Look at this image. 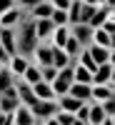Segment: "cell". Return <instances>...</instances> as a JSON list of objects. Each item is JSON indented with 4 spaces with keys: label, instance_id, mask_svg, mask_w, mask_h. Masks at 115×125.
Here are the masks:
<instances>
[{
    "label": "cell",
    "instance_id": "obj_1",
    "mask_svg": "<svg viewBox=\"0 0 115 125\" xmlns=\"http://www.w3.org/2000/svg\"><path fill=\"white\" fill-rule=\"evenodd\" d=\"M15 38H18V55L30 58L33 50L38 48V35H35V20L25 15L20 23L15 25Z\"/></svg>",
    "mask_w": 115,
    "mask_h": 125
},
{
    "label": "cell",
    "instance_id": "obj_2",
    "mask_svg": "<svg viewBox=\"0 0 115 125\" xmlns=\"http://www.w3.org/2000/svg\"><path fill=\"white\" fill-rule=\"evenodd\" d=\"M73 70H75V65H68V68H63L60 73H58V78H55V83H50L53 85V90H55V95L60 98V95H68V90H70V85L75 83V75H73Z\"/></svg>",
    "mask_w": 115,
    "mask_h": 125
},
{
    "label": "cell",
    "instance_id": "obj_3",
    "mask_svg": "<svg viewBox=\"0 0 115 125\" xmlns=\"http://www.w3.org/2000/svg\"><path fill=\"white\" fill-rule=\"evenodd\" d=\"M30 110H33V115L43 123V120H48V118H55L58 110H60V105H58V100H38Z\"/></svg>",
    "mask_w": 115,
    "mask_h": 125
},
{
    "label": "cell",
    "instance_id": "obj_4",
    "mask_svg": "<svg viewBox=\"0 0 115 125\" xmlns=\"http://www.w3.org/2000/svg\"><path fill=\"white\" fill-rule=\"evenodd\" d=\"M30 60L35 62L38 68H45V65H53V45L50 43H38V48L33 50Z\"/></svg>",
    "mask_w": 115,
    "mask_h": 125
},
{
    "label": "cell",
    "instance_id": "obj_5",
    "mask_svg": "<svg viewBox=\"0 0 115 125\" xmlns=\"http://www.w3.org/2000/svg\"><path fill=\"white\" fill-rule=\"evenodd\" d=\"M70 35L75 38L83 48L93 45V28H90L88 23H75V25H70Z\"/></svg>",
    "mask_w": 115,
    "mask_h": 125
},
{
    "label": "cell",
    "instance_id": "obj_6",
    "mask_svg": "<svg viewBox=\"0 0 115 125\" xmlns=\"http://www.w3.org/2000/svg\"><path fill=\"white\" fill-rule=\"evenodd\" d=\"M15 88H18V98H20V103H23V105L33 108L35 103H38L35 93H33V85H30V83H25L23 78H15Z\"/></svg>",
    "mask_w": 115,
    "mask_h": 125
},
{
    "label": "cell",
    "instance_id": "obj_7",
    "mask_svg": "<svg viewBox=\"0 0 115 125\" xmlns=\"http://www.w3.org/2000/svg\"><path fill=\"white\" fill-rule=\"evenodd\" d=\"M0 43H3L5 53L13 58L18 55V38H15V28H0Z\"/></svg>",
    "mask_w": 115,
    "mask_h": 125
},
{
    "label": "cell",
    "instance_id": "obj_8",
    "mask_svg": "<svg viewBox=\"0 0 115 125\" xmlns=\"http://www.w3.org/2000/svg\"><path fill=\"white\" fill-rule=\"evenodd\" d=\"M13 123L15 125H40V120L33 115V110H30L28 105H23V103H20L18 110L13 113Z\"/></svg>",
    "mask_w": 115,
    "mask_h": 125
},
{
    "label": "cell",
    "instance_id": "obj_9",
    "mask_svg": "<svg viewBox=\"0 0 115 125\" xmlns=\"http://www.w3.org/2000/svg\"><path fill=\"white\" fill-rule=\"evenodd\" d=\"M55 33V25L53 20H35V35H38V43H50V38Z\"/></svg>",
    "mask_w": 115,
    "mask_h": 125
},
{
    "label": "cell",
    "instance_id": "obj_10",
    "mask_svg": "<svg viewBox=\"0 0 115 125\" xmlns=\"http://www.w3.org/2000/svg\"><path fill=\"white\" fill-rule=\"evenodd\" d=\"M30 62H33V60H30V58H25V55H13V58L8 60V68H10V73H13L15 78H23Z\"/></svg>",
    "mask_w": 115,
    "mask_h": 125
},
{
    "label": "cell",
    "instance_id": "obj_11",
    "mask_svg": "<svg viewBox=\"0 0 115 125\" xmlns=\"http://www.w3.org/2000/svg\"><path fill=\"white\" fill-rule=\"evenodd\" d=\"M28 13H25V10H20L18 5L13 8V10H8V13L5 15H0V28H15L18 23H20V20H23Z\"/></svg>",
    "mask_w": 115,
    "mask_h": 125
},
{
    "label": "cell",
    "instance_id": "obj_12",
    "mask_svg": "<svg viewBox=\"0 0 115 125\" xmlns=\"http://www.w3.org/2000/svg\"><path fill=\"white\" fill-rule=\"evenodd\" d=\"M90 93H93V85H88V83H73L68 95L78 98L80 103H90Z\"/></svg>",
    "mask_w": 115,
    "mask_h": 125
},
{
    "label": "cell",
    "instance_id": "obj_13",
    "mask_svg": "<svg viewBox=\"0 0 115 125\" xmlns=\"http://www.w3.org/2000/svg\"><path fill=\"white\" fill-rule=\"evenodd\" d=\"M113 95H115L113 85H100V83H95V85H93V93H90V100L93 103H105Z\"/></svg>",
    "mask_w": 115,
    "mask_h": 125
},
{
    "label": "cell",
    "instance_id": "obj_14",
    "mask_svg": "<svg viewBox=\"0 0 115 125\" xmlns=\"http://www.w3.org/2000/svg\"><path fill=\"white\" fill-rule=\"evenodd\" d=\"M33 93H35V98H38V100H58L53 85H50V83H43V80L33 85Z\"/></svg>",
    "mask_w": 115,
    "mask_h": 125
},
{
    "label": "cell",
    "instance_id": "obj_15",
    "mask_svg": "<svg viewBox=\"0 0 115 125\" xmlns=\"http://www.w3.org/2000/svg\"><path fill=\"white\" fill-rule=\"evenodd\" d=\"M53 10H55V8L50 5V0H43V3H38V5L30 10L28 15L33 18V20H48L50 15H53Z\"/></svg>",
    "mask_w": 115,
    "mask_h": 125
},
{
    "label": "cell",
    "instance_id": "obj_16",
    "mask_svg": "<svg viewBox=\"0 0 115 125\" xmlns=\"http://www.w3.org/2000/svg\"><path fill=\"white\" fill-rule=\"evenodd\" d=\"M110 75H113V65H110V62L98 65V70L93 73V85H95V83H100V85H110Z\"/></svg>",
    "mask_w": 115,
    "mask_h": 125
},
{
    "label": "cell",
    "instance_id": "obj_17",
    "mask_svg": "<svg viewBox=\"0 0 115 125\" xmlns=\"http://www.w3.org/2000/svg\"><path fill=\"white\" fill-rule=\"evenodd\" d=\"M68 38H70V25H60V28H55L53 38H50V45H55V48H65Z\"/></svg>",
    "mask_w": 115,
    "mask_h": 125
},
{
    "label": "cell",
    "instance_id": "obj_18",
    "mask_svg": "<svg viewBox=\"0 0 115 125\" xmlns=\"http://www.w3.org/2000/svg\"><path fill=\"white\" fill-rule=\"evenodd\" d=\"M63 50H65V53H68V58H70V65H75V62H78V58H80V50H83V45L78 43V40L75 38H68V43H65V48H63Z\"/></svg>",
    "mask_w": 115,
    "mask_h": 125
},
{
    "label": "cell",
    "instance_id": "obj_19",
    "mask_svg": "<svg viewBox=\"0 0 115 125\" xmlns=\"http://www.w3.org/2000/svg\"><path fill=\"white\" fill-rule=\"evenodd\" d=\"M58 105H60V110L73 113V115H75V113H78V108L83 105V103H80L78 98H73V95H60V98H58Z\"/></svg>",
    "mask_w": 115,
    "mask_h": 125
},
{
    "label": "cell",
    "instance_id": "obj_20",
    "mask_svg": "<svg viewBox=\"0 0 115 125\" xmlns=\"http://www.w3.org/2000/svg\"><path fill=\"white\" fill-rule=\"evenodd\" d=\"M88 105H90V115H88V123L90 125H100L103 120H105L108 115H105V110H103V105H100V103H88Z\"/></svg>",
    "mask_w": 115,
    "mask_h": 125
},
{
    "label": "cell",
    "instance_id": "obj_21",
    "mask_svg": "<svg viewBox=\"0 0 115 125\" xmlns=\"http://www.w3.org/2000/svg\"><path fill=\"white\" fill-rule=\"evenodd\" d=\"M88 50H90V55H93V60L98 62V65H103V62H108L110 60V48H103V45H88Z\"/></svg>",
    "mask_w": 115,
    "mask_h": 125
},
{
    "label": "cell",
    "instance_id": "obj_22",
    "mask_svg": "<svg viewBox=\"0 0 115 125\" xmlns=\"http://www.w3.org/2000/svg\"><path fill=\"white\" fill-rule=\"evenodd\" d=\"M108 15H110V8L100 5L95 13H93V18H90V23H88V25H90L93 30H95V28H103V25H105V20H108Z\"/></svg>",
    "mask_w": 115,
    "mask_h": 125
},
{
    "label": "cell",
    "instance_id": "obj_23",
    "mask_svg": "<svg viewBox=\"0 0 115 125\" xmlns=\"http://www.w3.org/2000/svg\"><path fill=\"white\" fill-rule=\"evenodd\" d=\"M53 65H55L58 70H63V68H68V65H70L68 53H65L63 48H55V45H53Z\"/></svg>",
    "mask_w": 115,
    "mask_h": 125
},
{
    "label": "cell",
    "instance_id": "obj_24",
    "mask_svg": "<svg viewBox=\"0 0 115 125\" xmlns=\"http://www.w3.org/2000/svg\"><path fill=\"white\" fill-rule=\"evenodd\" d=\"M13 85H15V75H13V73H10V68L5 65L3 70H0V95H3L5 90H10Z\"/></svg>",
    "mask_w": 115,
    "mask_h": 125
},
{
    "label": "cell",
    "instance_id": "obj_25",
    "mask_svg": "<svg viewBox=\"0 0 115 125\" xmlns=\"http://www.w3.org/2000/svg\"><path fill=\"white\" fill-rule=\"evenodd\" d=\"M78 65H83V68H85V70H90V73H95V70H98V62L93 60V55H90V50H88V48H83V50H80Z\"/></svg>",
    "mask_w": 115,
    "mask_h": 125
},
{
    "label": "cell",
    "instance_id": "obj_26",
    "mask_svg": "<svg viewBox=\"0 0 115 125\" xmlns=\"http://www.w3.org/2000/svg\"><path fill=\"white\" fill-rule=\"evenodd\" d=\"M23 80H25V83H30V85H35V83H40V80H43V78H40V68L35 65V62H30V65H28V70H25Z\"/></svg>",
    "mask_w": 115,
    "mask_h": 125
},
{
    "label": "cell",
    "instance_id": "obj_27",
    "mask_svg": "<svg viewBox=\"0 0 115 125\" xmlns=\"http://www.w3.org/2000/svg\"><path fill=\"white\" fill-rule=\"evenodd\" d=\"M73 75H75V83H88V85H93V73L85 70L83 65H78V62H75V70H73Z\"/></svg>",
    "mask_w": 115,
    "mask_h": 125
},
{
    "label": "cell",
    "instance_id": "obj_28",
    "mask_svg": "<svg viewBox=\"0 0 115 125\" xmlns=\"http://www.w3.org/2000/svg\"><path fill=\"white\" fill-rule=\"evenodd\" d=\"M93 43H95V45H103V48H110V35H108L103 28H95V30H93Z\"/></svg>",
    "mask_w": 115,
    "mask_h": 125
},
{
    "label": "cell",
    "instance_id": "obj_29",
    "mask_svg": "<svg viewBox=\"0 0 115 125\" xmlns=\"http://www.w3.org/2000/svg\"><path fill=\"white\" fill-rule=\"evenodd\" d=\"M80 8H83L80 0H73V3H70V8H68V20H70V25L80 23Z\"/></svg>",
    "mask_w": 115,
    "mask_h": 125
},
{
    "label": "cell",
    "instance_id": "obj_30",
    "mask_svg": "<svg viewBox=\"0 0 115 125\" xmlns=\"http://www.w3.org/2000/svg\"><path fill=\"white\" fill-rule=\"evenodd\" d=\"M58 68L55 65H45V68H40V78H43V83H55V78H58Z\"/></svg>",
    "mask_w": 115,
    "mask_h": 125
},
{
    "label": "cell",
    "instance_id": "obj_31",
    "mask_svg": "<svg viewBox=\"0 0 115 125\" xmlns=\"http://www.w3.org/2000/svg\"><path fill=\"white\" fill-rule=\"evenodd\" d=\"M50 20H53V25H55V28H60V25H70V20H68V13H65V10H53Z\"/></svg>",
    "mask_w": 115,
    "mask_h": 125
},
{
    "label": "cell",
    "instance_id": "obj_32",
    "mask_svg": "<svg viewBox=\"0 0 115 125\" xmlns=\"http://www.w3.org/2000/svg\"><path fill=\"white\" fill-rule=\"evenodd\" d=\"M83 3V0H80ZM95 5H88V3H83V8H80V23H90V18H93V13H95Z\"/></svg>",
    "mask_w": 115,
    "mask_h": 125
},
{
    "label": "cell",
    "instance_id": "obj_33",
    "mask_svg": "<svg viewBox=\"0 0 115 125\" xmlns=\"http://www.w3.org/2000/svg\"><path fill=\"white\" fill-rule=\"evenodd\" d=\"M55 120H58L60 125H73V123H75V115H73V113H65V110H58Z\"/></svg>",
    "mask_w": 115,
    "mask_h": 125
},
{
    "label": "cell",
    "instance_id": "obj_34",
    "mask_svg": "<svg viewBox=\"0 0 115 125\" xmlns=\"http://www.w3.org/2000/svg\"><path fill=\"white\" fill-rule=\"evenodd\" d=\"M100 105H103V110H105V115H108V118H115V95L108 98L105 103H100Z\"/></svg>",
    "mask_w": 115,
    "mask_h": 125
},
{
    "label": "cell",
    "instance_id": "obj_35",
    "mask_svg": "<svg viewBox=\"0 0 115 125\" xmlns=\"http://www.w3.org/2000/svg\"><path fill=\"white\" fill-rule=\"evenodd\" d=\"M15 3H18V8L20 10H25V13H30V10H33L38 3H43V0H15Z\"/></svg>",
    "mask_w": 115,
    "mask_h": 125
},
{
    "label": "cell",
    "instance_id": "obj_36",
    "mask_svg": "<svg viewBox=\"0 0 115 125\" xmlns=\"http://www.w3.org/2000/svg\"><path fill=\"white\" fill-rule=\"evenodd\" d=\"M70 3H73V0H50V5H53L55 10H65V13H68Z\"/></svg>",
    "mask_w": 115,
    "mask_h": 125
},
{
    "label": "cell",
    "instance_id": "obj_37",
    "mask_svg": "<svg viewBox=\"0 0 115 125\" xmlns=\"http://www.w3.org/2000/svg\"><path fill=\"white\" fill-rule=\"evenodd\" d=\"M18 3H15V0H0V15H5L8 13V10H13Z\"/></svg>",
    "mask_w": 115,
    "mask_h": 125
},
{
    "label": "cell",
    "instance_id": "obj_38",
    "mask_svg": "<svg viewBox=\"0 0 115 125\" xmlns=\"http://www.w3.org/2000/svg\"><path fill=\"white\" fill-rule=\"evenodd\" d=\"M8 60H10V55L5 53V48H3V43H0V62H5V65H8Z\"/></svg>",
    "mask_w": 115,
    "mask_h": 125
},
{
    "label": "cell",
    "instance_id": "obj_39",
    "mask_svg": "<svg viewBox=\"0 0 115 125\" xmlns=\"http://www.w3.org/2000/svg\"><path fill=\"white\" fill-rule=\"evenodd\" d=\"M83 3H88V5H95V8H100V5H105V0H83Z\"/></svg>",
    "mask_w": 115,
    "mask_h": 125
},
{
    "label": "cell",
    "instance_id": "obj_40",
    "mask_svg": "<svg viewBox=\"0 0 115 125\" xmlns=\"http://www.w3.org/2000/svg\"><path fill=\"white\" fill-rule=\"evenodd\" d=\"M108 62H110V65H113V68H115V48H113V50H110V60H108Z\"/></svg>",
    "mask_w": 115,
    "mask_h": 125
},
{
    "label": "cell",
    "instance_id": "obj_41",
    "mask_svg": "<svg viewBox=\"0 0 115 125\" xmlns=\"http://www.w3.org/2000/svg\"><path fill=\"white\" fill-rule=\"evenodd\" d=\"M105 8H110V10H113V8H115V0H105Z\"/></svg>",
    "mask_w": 115,
    "mask_h": 125
},
{
    "label": "cell",
    "instance_id": "obj_42",
    "mask_svg": "<svg viewBox=\"0 0 115 125\" xmlns=\"http://www.w3.org/2000/svg\"><path fill=\"white\" fill-rule=\"evenodd\" d=\"M73 125H90V123H85V120H78V118H75V123H73Z\"/></svg>",
    "mask_w": 115,
    "mask_h": 125
},
{
    "label": "cell",
    "instance_id": "obj_43",
    "mask_svg": "<svg viewBox=\"0 0 115 125\" xmlns=\"http://www.w3.org/2000/svg\"><path fill=\"white\" fill-rule=\"evenodd\" d=\"M100 125H113V118H105V120H103Z\"/></svg>",
    "mask_w": 115,
    "mask_h": 125
},
{
    "label": "cell",
    "instance_id": "obj_44",
    "mask_svg": "<svg viewBox=\"0 0 115 125\" xmlns=\"http://www.w3.org/2000/svg\"><path fill=\"white\" fill-rule=\"evenodd\" d=\"M110 85H115V68H113V75H110Z\"/></svg>",
    "mask_w": 115,
    "mask_h": 125
},
{
    "label": "cell",
    "instance_id": "obj_45",
    "mask_svg": "<svg viewBox=\"0 0 115 125\" xmlns=\"http://www.w3.org/2000/svg\"><path fill=\"white\" fill-rule=\"evenodd\" d=\"M3 68H5V62H0V70H3Z\"/></svg>",
    "mask_w": 115,
    "mask_h": 125
},
{
    "label": "cell",
    "instance_id": "obj_46",
    "mask_svg": "<svg viewBox=\"0 0 115 125\" xmlns=\"http://www.w3.org/2000/svg\"><path fill=\"white\" fill-rule=\"evenodd\" d=\"M113 125H115V118H113Z\"/></svg>",
    "mask_w": 115,
    "mask_h": 125
},
{
    "label": "cell",
    "instance_id": "obj_47",
    "mask_svg": "<svg viewBox=\"0 0 115 125\" xmlns=\"http://www.w3.org/2000/svg\"><path fill=\"white\" fill-rule=\"evenodd\" d=\"M113 90H115V85H113Z\"/></svg>",
    "mask_w": 115,
    "mask_h": 125
},
{
    "label": "cell",
    "instance_id": "obj_48",
    "mask_svg": "<svg viewBox=\"0 0 115 125\" xmlns=\"http://www.w3.org/2000/svg\"><path fill=\"white\" fill-rule=\"evenodd\" d=\"M0 115H3V113H0Z\"/></svg>",
    "mask_w": 115,
    "mask_h": 125
}]
</instances>
